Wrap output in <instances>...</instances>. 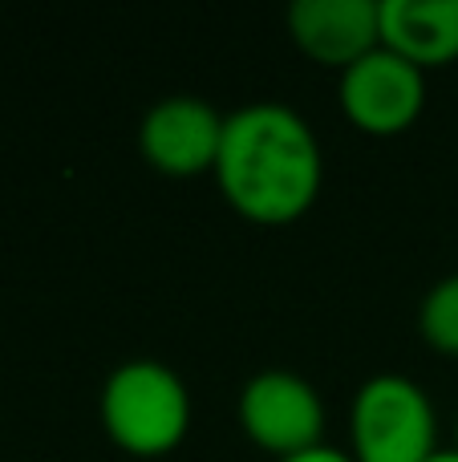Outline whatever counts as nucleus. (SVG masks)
<instances>
[{
    "instance_id": "obj_1",
    "label": "nucleus",
    "mask_w": 458,
    "mask_h": 462,
    "mask_svg": "<svg viewBox=\"0 0 458 462\" xmlns=\"http://www.w3.org/2000/svg\"><path fill=\"white\" fill-rule=\"evenodd\" d=\"M325 183L316 130L284 102H252L227 114L215 187L240 219L289 227L308 216Z\"/></svg>"
},
{
    "instance_id": "obj_2",
    "label": "nucleus",
    "mask_w": 458,
    "mask_h": 462,
    "mask_svg": "<svg viewBox=\"0 0 458 462\" xmlns=\"http://www.w3.org/2000/svg\"><path fill=\"white\" fill-rule=\"evenodd\" d=\"M191 390L170 365L130 357L105 377L97 418L110 442L130 458H167L191 434Z\"/></svg>"
},
{
    "instance_id": "obj_3",
    "label": "nucleus",
    "mask_w": 458,
    "mask_h": 462,
    "mask_svg": "<svg viewBox=\"0 0 458 462\" xmlns=\"http://www.w3.org/2000/svg\"><path fill=\"white\" fill-rule=\"evenodd\" d=\"M438 410L406 374H378L349 402L353 462H430L438 455Z\"/></svg>"
},
{
    "instance_id": "obj_4",
    "label": "nucleus",
    "mask_w": 458,
    "mask_h": 462,
    "mask_svg": "<svg viewBox=\"0 0 458 462\" xmlns=\"http://www.w3.org/2000/svg\"><path fill=\"white\" fill-rule=\"evenodd\" d=\"M240 430L276 462L325 447V402L308 377L292 369H260L240 390Z\"/></svg>"
},
{
    "instance_id": "obj_5",
    "label": "nucleus",
    "mask_w": 458,
    "mask_h": 462,
    "mask_svg": "<svg viewBox=\"0 0 458 462\" xmlns=\"http://www.w3.org/2000/svg\"><path fill=\"white\" fill-rule=\"evenodd\" d=\"M337 106L349 126L370 138L406 134L426 110V73L378 45L337 78Z\"/></svg>"
},
{
    "instance_id": "obj_6",
    "label": "nucleus",
    "mask_w": 458,
    "mask_h": 462,
    "mask_svg": "<svg viewBox=\"0 0 458 462\" xmlns=\"http://www.w3.org/2000/svg\"><path fill=\"white\" fill-rule=\"evenodd\" d=\"M224 122L207 97L170 94L146 110L138 126V151L146 167L167 179H199L215 175L219 146H224Z\"/></svg>"
},
{
    "instance_id": "obj_7",
    "label": "nucleus",
    "mask_w": 458,
    "mask_h": 462,
    "mask_svg": "<svg viewBox=\"0 0 458 462\" xmlns=\"http://www.w3.org/2000/svg\"><path fill=\"white\" fill-rule=\"evenodd\" d=\"M284 24L308 61L345 73L381 45V0H297Z\"/></svg>"
},
{
    "instance_id": "obj_8",
    "label": "nucleus",
    "mask_w": 458,
    "mask_h": 462,
    "mask_svg": "<svg viewBox=\"0 0 458 462\" xmlns=\"http://www.w3.org/2000/svg\"><path fill=\"white\" fill-rule=\"evenodd\" d=\"M381 45L422 73L454 65L458 0H381Z\"/></svg>"
},
{
    "instance_id": "obj_9",
    "label": "nucleus",
    "mask_w": 458,
    "mask_h": 462,
    "mask_svg": "<svg viewBox=\"0 0 458 462\" xmlns=\"http://www.w3.org/2000/svg\"><path fill=\"white\" fill-rule=\"evenodd\" d=\"M418 337L435 353L458 361V272L443 276L418 304Z\"/></svg>"
},
{
    "instance_id": "obj_10",
    "label": "nucleus",
    "mask_w": 458,
    "mask_h": 462,
    "mask_svg": "<svg viewBox=\"0 0 458 462\" xmlns=\"http://www.w3.org/2000/svg\"><path fill=\"white\" fill-rule=\"evenodd\" d=\"M280 462H353V455L325 442V447H313V450H305V455H292V458H280Z\"/></svg>"
},
{
    "instance_id": "obj_11",
    "label": "nucleus",
    "mask_w": 458,
    "mask_h": 462,
    "mask_svg": "<svg viewBox=\"0 0 458 462\" xmlns=\"http://www.w3.org/2000/svg\"><path fill=\"white\" fill-rule=\"evenodd\" d=\"M430 462H458V450H454V447H443Z\"/></svg>"
},
{
    "instance_id": "obj_12",
    "label": "nucleus",
    "mask_w": 458,
    "mask_h": 462,
    "mask_svg": "<svg viewBox=\"0 0 458 462\" xmlns=\"http://www.w3.org/2000/svg\"><path fill=\"white\" fill-rule=\"evenodd\" d=\"M454 450H458V418H454Z\"/></svg>"
}]
</instances>
